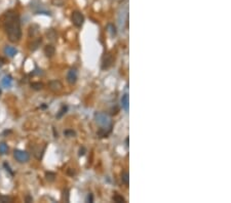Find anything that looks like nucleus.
Here are the masks:
<instances>
[{
  "instance_id": "nucleus-25",
  "label": "nucleus",
  "mask_w": 231,
  "mask_h": 203,
  "mask_svg": "<svg viewBox=\"0 0 231 203\" xmlns=\"http://www.w3.org/2000/svg\"><path fill=\"white\" fill-rule=\"evenodd\" d=\"M87 202H93V194H88V196H87Z\"/></svg>"
},
{
  "instance_id": "nucleus-9",
  "label": "nucleus",
  "mask_w": 231,
  "mask_h": 203,
  "mask_svg": "<svg viewBox=\"0 0 231 203\" xmlns=\"http://www.w3.org/2000/svg\"><path fill=\"white\" fill-rule=\"evenodd\" d=\"M55 52H56V48H55L54 45L49 44L44 47V54L47 58H52V57L55 54Z\"/></svg>"
},
{
  "instance_id": "nucleus-19",
  "label": "nucleus",
  "mask_w": 231,
  "mask_h": 203,
  "mask_svg": "<svg viewBox=\"0 0 231 203\" xmlns=\"http://www.w3.org/2000/svg\"><path fill=\"white\" fill-rule=\"evenodd\" d=\"M67 110H68V107H67V106H63V107H62L61 110L59 111V113L57 114V118H61V117L63 116L64 114H66Z\"/></svg>"
},
{
  "instance_id": "nucleus-3",
  "label": "nucleus",
  "mask_w": 231,
  "mask_h": 203,
  "mask_svg": "<svg viewBox=\"0 0 231 203\" xmlns=\"http://www.w3.org/2000/svg\"><path fill=\"white\" fill-rule=\"evenodd\" d=\"M71 21L74 24V26L77 28H80L83 25L84 22V16L80 11H73L71 16Z\"/></svg>"
},
{
  "instance_id": "nucleus-24",
  "label": "nucleus",
  "mask_w": 231,
  "mask_h": 203,
  "mask_svg": "<svg viewBox=\"0 0 231 203\" xmlns=\"http://www.w3.org/2000/svg\"><path fill=\"white\" fill-rule=\"evenodd\" d=\"M109 28L111 29L112 35H115V34H116V28H115L114 26H113V25H109Z\"/></svg>"
},
{
  "instance_id": "nucleus-17",
  "label": "nucleus",
  "mask_w": 231,
  "mask_h": 203,
  "mask_svg": "<svg viewBox=\"0 0 231 203\" xmlns=\"http://www.w3.org/2000/svg\"><path fill=\"white\" fill-rule=\"evenodd\" d=\"M7 151H8V147H7V145L4 144V143H1V144H0V154L4 155V154H6Z\"/></svg>"
},
{
  "instance_id": "nucleus-28",
  "label": "nucleus",
  "mask_w": 231,
  "mask_h": 203,
  "mask_svg": "<svg viewBox=\"0 0 231 203\" xmlns=\"http://www.w3.org/2000/svg\"><path fill=\"white\" fill-rule=\"evenodd\" d=\"M74 173H75V171H74L73 169H71V168H70V169H69V170H68V174H70V175H73Z\"/></svg>"
},
{
  "instance_id": "nucleus-18",
  "label": "nucleus",
  "mask_w": 231,
  "mask_h": 203,
  "mask_svg": "<svg viewBox=\"0 0 231 203\" xmlns=\"http://www.w3.org/2000/svg\"><path fill=\"white\" fill-rule=\"evenodd\" d=\"M45 178H46V180L49 181H54L55 178H56V173L49 171V173H45Z\"/></svg>"
},
{
  "instance_id": "nucleus-26",
  "label": "nucleus",
  "mask_w": 231,
  "mask_h": 203,
  "mask_svg": "<svg viewBox=\"0 0 231 203\" xmlns=\"http://www.w3.org/2000/svg\"><path fill=\"white\" fill-rule=\"evenodd\" d=\"M33 201V198L30 197V196H27L26 197V202H32Z\"/></svg>"
},
{
  "instance_id": "nucleus-13",
  "label": "nucleus",
  "mask_w": 231,
  "mask_h": 203,
  "mask_svg": "<svg viewBox=\"0 0 231 203\" xmlns=\"http://www.w3.org/2000/svg\"><path fill=\"white\" fill-rule=\"evenodd\" d=\"M2 85L5 87H9L11 85V77L10 76H5L2 79Z\"/></svg>"
},
{
  "instance_id": "nucleus-8",
  "label": "nucleus",
  "mask_w": 231,
  "mask_h": 203,
  "mask_svg": "<svg viewBox=\"0 0 231 203\" xmlns=\"http://www.w3.org/2000/svg\"><path fill=\"white\" fill-rule=\"evenodd\" d=\"M111 128L112 126L109 125V127H107V126H104V127L100 128V130L98 131V135L100 138H108V135H109V133L111 132Z\"/></svg>"
},
{
  "instance_id": "nucleus-1",
  "label": "nucleus",
  "mask_w": 231,
  "mask_h": 203,
  "mask_svg": "<svg viewBox=\"0 0 231 203\" xmlns=\"http://www.w3.org/2000/svg\"><path fill=\"white\" fill-rule=\"evenodd\" d=\"M4 29L9 41L18 42L22 37L21 22L19 15L13 10H9L4 15Z\"/></svg>"
},
{
  "instance_id": "nucleus-11",
  "label": "nucleus",
  "mask_w": 231,
  "mask_h": 203,
  "mask_svg": "<svg viewBox=\"0 0 231 203\" xmlns=\"http://www.w3.org/2000/svg\"><path fill=\"white\" fill-rule=\"evenodd\" d=\"M121 104H122V108H123L127 112L129 111V94H126L122 97V99H121Z\"/></svg>"
},
{
  "instance_id": "nucleus-10",
  "label": "nucleus",
  "mask_w": 231,
  "mask_h": 203,
  "mask_svg": "<svg viewBox=\"0 0 231 203\" xmlns=\"http://www.w3.org/2000/svg\"><path fill=\"white\" fill-rule=\"evenodd\" d=\"M4 52H5L6 56L10 57V58H13V57L16 56V49L14 48V47H13V46H6L5 48H4Z\"/></svg>"
},
{
  "instance_id": "nucleus-15",
  "label": "nucleus",
  "mask_w": 231,
  "mask_h": 203,
  "mask_svg": "<svg viewBox=\"0 0 231 203\" xmlns=\"http://www.w3.org/2000/svg\"><path fill=\"white\" fill-rule=\"evenodd\" d=\"M31 87L34 90H40L43 88V83L41 82H32L31 83Z\"/></svg>"
},
{
  "instance_id": "nucleus-2",
  "label": "nucleus",
  "mask_w": 231,
  "mask_h": 203,
  "mask_svg": "<svg viewBox=\"0 0 231 203\" xmlns=\"http://www.w3.org/2000/svg\"><path fill=\"white\" fill-rule=\"evenodd\" d=\"M13 157L16 158V161H19L20 163H26V162H28L29 159H30V155L26 151H22V150H14Z\"/></svg>"
},
{
  "instance_id": "nucleus-31",
  "label": "nucleus",
  "mask_w": 231,
  "mask_h": 203,
  "mask_svg": "<svg viewBox=\"0 0 231 203\" xmlns=\"http://www.w3.org/2000/svg\"><path fill=\"white\" fill-rule=\"evenodd\" d=\"M0 94H1V88H0Z\"/></svg>"
},
{
  "instance_id": "nucleus-14",
  "label": "nucleus",
  "mask_w": 231,
  "mask_h": 203,
  "mask_svg": "<svg viewBox=\"0 0 231 203\" xmlns=\"http://www.w3.org/2000/svg\"><path fill=\"white\" fill-rule=\"evenodd\" d=\"M112 200H113L114 202H117V203H123V202H126V199H124V198L122 197L121 195H119V194H115V195L112 197Z\"/></svg>"
},
{
  "instance_id": "nucleus-6",
  "label": "nucleus",
  "mask_w": 231,
  "mask_h": 203,
  "mask_svg": "<svg viewBox=\"0 0 231 203\" xmlns=\"http://www.w3.org/2000/svg\"><path fill=\"white\" fill-rule=\"evenodd\" d=\"M49 89L52 90V91H60L63 88V84L59 80H52L49 83Z\"/></svg>"
},
{
  "instance_id": "nucleus-22",
  "label": "nucleus",
  "mask_w": 231,
  "mask_h": 203,
  "mask_svg": "<svg viewBox=\"0 0 231 203\" xmlns=\"http://www.w3.org/2000/svg\"><path fill=\"white\" fill-rule=\"evenodd\" d=\"M11 198L6 197V196H0V202H10Z\"/></svg>"
},
{
  "instance_id": "nucleus-12",
  "label": "nucleus",
  "mask_w": 231,
  "mask_h": 203,
  "mask_svg": "<svg viewBox=\"0 0 231 203\" xmlns=\"http://www.w3.org/2000/svg\"><path fill=\"white\" fill-rule=\"evenodd\" d=\"M41 42H42V38L41 37L37 38L36 40H34V41L32 42V44H31V51H36Z\"/></svg>"
},
{
  "instance_id": "nucleus-5",
  "label": "nucleus",
  "mask_w": 231,
  "mask_h": 203,
  "mask_svg": "<svg viewBox=\"0 0 231 203\" xmlns=\"http://www.w3.org/2000/svg\"><path fill=\"white\" fill-rule=\"evenodd\" d=\"M113 62H114V59H113V56L111 54H106L103 58L102 61V69L103 70H106V69H109L110 67L113 65Z\"/></svg>"
},
{
  "instance_id": "nucleus-20",
  "label": "nucleus",
  "mask_w": 231,
  "mask_h": 203,
  "mask_svg": "<svg viewBox=\"0 0 231 203\" xmlns=\"http://www.w3.org/2000/svg\"><path fill=\"white\" fill-rule=\"evenodd\" d=\"M64 135H66V137H68V138H71V137H74V135H75V132H74L73 130H71V129H68V130H65L64 131Z\"/></svg>"
},
{
  "instance_id": "nucleus-16",
  "label": "nucleus",
  "mask_w": 231,
  "mask_h": 203,
  "mask_svg": "<svg viewBox=\"0 0 231 203\" xmlns=\"http://www.w3.org/2000/svg\"><path fill=\"white\" fill-rule=\"evenodd\" d=\"M121 181L122 184H124V185H129V175L127 173H124L121 174Z\"/></svg>"
},
{
  "instance_id": "nucleus-7",
  "label": "nucleus",
  "mask_w": 231,
  "mask_h": 203,
  "mask_svg": "<svg viewBox=\"0 0 231 203\" xmlns=\"http://www.w3.org/2000/svg\"><path fill=\"white\" fill-rule=\"evenodd\" d=\"M67 81H68L70 84H74L77 81V71L76 69H71L68 72L67 75Z\"/></svg>"
},
{
  "instance_id": "nucleus-30",
  "label": "nucleus",
  "mask_w": 231,
  "mask_h": 203,
  "mask_svg": "<svg viewBox=\"0 0 231 203\" xmlns=\"http://www.w3.org/2000/svg\"><path fill=\"white\" fill-rule=\"evenodd\" d=\"M126 144L127 147H129V138H127L126 140Z\"/></svg>"
},
{
  "instance_id": "nucleus-4",
  "label": "nucleus",
  "mask_w": 231,
  "mask_h": 203,
  "mask_svg": "<svg viewBox=\"0 0 231 203\" xmlns=\"http://www.w3.org/2000/svg\"><path fill=\"white\" fill-rule=\"evenodd\" d=\"M96 121L98 122V124L102 126H108L110 125V118L104 113H97L95 115Z\"/></svg>"
},
{
  "instance_id": "nucleus-29",
  "label": "nucleus",
  "mask_w": 231,
  "mask_h": 203,
  "mask_svg": "<svg viewBox=\"0 0 231 203\" xmlns=\"http://www.w3.org/2000/svg\"><path fill=\"white\" fill-rule=\"evenodd\" d=\"M3 63H4V59L0 58V65H2V64H3Z\"/></svg>"
},
{
  "instance_id": "nucleus-21",
  "label": "nucleus",
  "mask_w": 231,
  "mask_h": 203,
  "mask_svg": "<svg viewBox=\"0 0 231 203\" xmlns=\"http://www.w3.org/2000/svg\"><path fill=\"white\" fill-rule=\"evenodd\" d=\"M47 36H49V39L52 40V39H55V38H56V33H55L54 30H50V31L47 32Z\"/></svg>"
},
{
  "instance_id": "nucleus-23",
  "label": "nucleus",
  "mask_w": 231,
  "mask_h": 203,
  "mask_svg": "<svg viewBox=\"0 0 231 203\" xmlns=\"http://www.w3.org/2000/svg\"><path fill=\"white\" fill-rule=\"evenodd\" d=\"M85 152H86V149L84 147H81L80 149H79V156H83L84 154H85Z\"/></svg>"
},
{
  "instance_id": "nucleus-27",
  "label": "nucleus",
  "mask_w": 231,
  "mask_h": 203,
  "mask_svg": "<svg viewBox=\"0 0 231 203\" xmlns=\"http://www.w3.org/2000/svg\"><path fill=\"white\" fill-rule=\"evenodd\" d=\"M4 167H5V168H6V170H8V171H9V173H10L11 174H13V171H11V170H10V168H9V166H8V165H7V164H6V163H4Z\"/></svg>"
}]
</instances>
